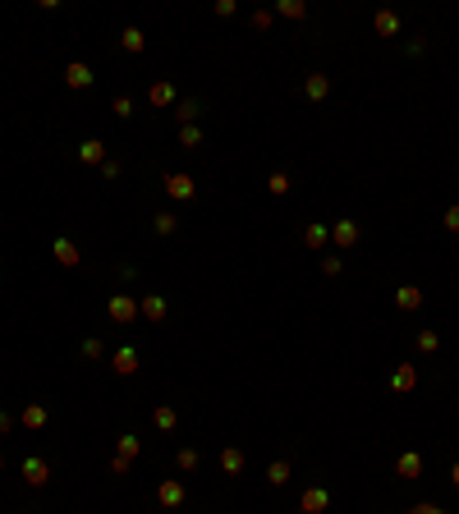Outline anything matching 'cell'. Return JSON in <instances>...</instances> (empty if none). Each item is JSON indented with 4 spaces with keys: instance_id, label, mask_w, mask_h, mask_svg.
I'll list each match as a JSON object with an SVG mask.
<instances>
[{
    "instance_id": "cell-6",
    "label": "cell",
    "mask_w": 459,
    "mask_h": 514,
    "mask_svg": "<svg viewBox=\"0 0 459 514\" xmlns=\"http://www.w3.org/2000/svg\"><path fill=\"white\" fill-rule=\"evenodd\" d=\"M165 312H170L165 294H142V298H138V317H147L152 326H156V322H165Z\"/></svg>"
},
{
    "instance_id": "cell-23",
    "label": "cell",
    "mask_w": 459,
    "mask_h": 514,
    "mask_svg": "<svg viewBox=\"0 0 459 514\" xmlns=\"http://www.w3.org/2000/svg\"><path fill=\"white\" fill-rule=\"evenodd\" d=\"M289 188H294V179L285 175V170H271V175H266V193H271V197H285Z\"/></svg>"
},
{
    "instance_id": "cell-31",
    "label": "cell",
    "mask_w": 459,
    "mask_h": 514,
    "mask_svg": "<svg viewBox=\"0 0 459 514\" xmlns=\"http://www.w3.org/2000/svg\"><path fill=\"white\" fill-rule=\"evenodd\" d=\"M83 358H92V363H97V358H106V345H101L97 335H92V340H83Z\"/></svg>"
},
{
    "instance_id": "cell-26",
    "label": "cell",
    "mask_w": 459,
    "mask_h": 514,
    "mask_svg": "<svg viewBox=\"0 0 459 514\" xmlns=\"http://www.w3.org/2000/svg\"><path fill=\"white\" fill-rule=\"evenodd\" d=\"M266 482H271V487H285V482H289V460H276L271 469H266Z\"/></svg>"
},
{
    "instance_id": "cell-17",
    "label": "cell",
    "mask_w": 459,
    "mask_h": 514,
    "mask_svg": "<svg viewBox=\"0 0 459 514\" xmlns=\"http://www.w3.org/2000/svg\"><path fill=\"white\" fill-rule=\"evenodd\" d=\"M391 386H395L400 395L414 391V386H418V368H414V363H400V368H395V377H391Z\"/></svg>"
},
{
    "instance_id": "cell-32",
    "label": "cell",
    "mask_w": 459,
    "mask_h": 514,
    "mask_svg": "<svg viewBox=\"0 0 459 514\" xmlns=\"http://www.w3.org/2000/svg\"><path fill=\"white\" fill-rule=\"evenodd\" d=\"M179 147H202V133H197V124L179 129Z\"/></svg>"
},
{
    "instance_id": "cell-37",
    "label": "cell",
    "mask_w": 459,
    "mask_h": 514,
    "mask_svg": "<svg viewBox=\"0 0 459 514\" xmlns=\"http://www.w3.org/2000/svg\"><path fill=\"white\" fill-rule=\"evenodd\" d=\"M129 469H133V460H124V455H115V460H110V473H115V478H124Z\"/></svg>"
},
{
    "instance_id": "cell-10",
    "label": "cell",
    "mask_w": 459,
    "mask_h": 514,
    "mask_svg": "<svg viewBox=\"0 0 459 514\" xmlns=\"http://www.w3.org/2000/svg\"><path fill=\"white\" fill-rule=\"evenodd\" d=\"M395 308H400V312H418V308H423V289H418V285H400V289H395Z\"/></svg>"
},
{
    "instance_id": "cell-19",
    "label": "cell",
    "mask_w": 459,
    "mask_h": 514,
    "mask_svg": "<svg viewBox=\"0 0 459 514\" xmlns=\"http://www.w3.org/2000/svg\"><path fill=\"white\" fill-rule=\"evenodd\" d=\"M326 239H331V225H303V248L322 252V248H326Z\"/></svg>"
},
{
    "instance_id": "cell-1",
    "label": "cell",
    "mask_w": 459,
    "mask_h": 514,
    "mask_svg": "<svg viewBox=\"0 0 459 514\" xmlns=\"http://www.w3.org/2000/svg\"><path fill=\"white\" fill-rule=\"evenodd\" d=\"M106 317H110V322H120V326H129V322L138 317V298H133V294H110Z\"/></svg>"
},
{
    "instance_id": "cell-2",
    "label": "cell",
    "mask_w": 459,
    "mask_h": 514,
    "mask_svg": "<svg viewBox=\"0 0 459 514\" xmlns=\"http://www.w3.org/2000/svg\"><path fill=\"white\" fill-rule=\"evenodd\" d=\"M161 188H165L170 197H175V202H193V193H197L193 175H179V170H175V175H165V179H161Z\"/></svg>"
},
{
    "instance_id": "cell-4",
    "label": "cell",
    "mask_w": 459,
    "mask_h": 514,
    "mask_svg": "<svg viewBox=\"0 0 459 514\" xmlns=\"http://www.w3.org/2000/svg\"><path fill=\"white\" fill-rule=\"evenodd\" d=\"M363 239V230H359V220H336V225H331V243H336L340 252L345 248H354V243Z\"/></svg>"
},
{
    "instance_id": "cell-20",
    "label": "cell",
    "mask_w": 459,
    "mask_h": 514,
    "mask_svg": "<svg viewBox=\"0 0 459 514\" xmlns=\"http://www.w3.org/2000/svg\"><path fill=\"white\" fill-rule=\"evenodd\" d=\"M197 115H202V101H175V120H179V129H188V124L197 120Z\"/></svg>"
},
{
    "instance_id": "cell-40",
    "label": "cell",
    "mask_w": 459,
    "mask_h": 514,
    "mask_svg": "<svg viewBox=\"0 0 459 514\" xmlns=\"http://www.w3.org/2000/svg\"><path fill=\"white\" fill-rule=\"evenodd\" d=\"M101 179H120V161H110V156H106V161H101Z\"/></svg>"
},
{
    "instance_id": "cell-39",
    "label": "cell",
    "mask_w": 459,
    "mask_h": 514,
    "mask_svg": "<svg viewBox=\"0 0 459 514\" xmlns=\"http://www.w3.org/2000/svg\"><path fill=\"white\" fill-rule=\"evenodd\" d=\"M271 19H276L271 10H257V14H253V28H257V33H262V28H271Z\"/></svg>"
},
{
    "instance_id": "cell-7",
    "label": "cell",
    "mask_w": 459,
    "mask_h": 514,
    "mask_svg": "<svg viewBox=\"0 0 459 514\" xmlns=\"http://www.w3.org/2000/svg\"><path fill=\"white\" fill-rule=\"evenodd\" d=\"M92 78H97V74H92L83 60H69V65H65V88L83 92V88H92Z\"/></svg>"
},
{
    "instance_id": "cell-3",
    "label": "cell",
    "mask_w": 459,
    "mask_h": 514,
    "mask_svg": "<svg viewBox=\"0 0 459 514\" xmlns=\"http://www.w3.org/2000/svg\"><path fill=\"white\" fill-rule=\"evenodd\" d=\"M184 482L179 478H165V482H156V501L165 505V510H179V505H184Z\"/></svg>"
},
{
    "instance_id": "cell-9",
    "label": "cell",
    "mask_w": 459,
    "mask_h": 514,
    "mask_svg": "<svg viewBox=\"0 0 459 514\" xmlns=\"http://www.w3.org/2000/svg\"><path fill=\"white\" fill-rule=\"evenodd\" d=\"M110 368H115L120 377H133L138 372V349H133V345H120V349L110 354Z\"/></svg>"
},
{
    "instance_id": "cell-15",
    "label": "cell",
    "mask_w": 459,
    "mask_h": 514,
    "mask_svg": "<svg viewBox=\"0 0 459 514\" xmlns=\"http://www.w3.org/2000/svg\"><path fill=\"white\" fill-rule=\"evenodd\" d=\"M243 464H248V460H243V450H239V446H225V450H220V473L239 478V473H243Z\"/></svg>"
},
{
    "instance_id": "cell-35",
    "label": "cell",
    "mask_w": 459,
    "mask_h": 514,
    "mask_svg": "<svg viewBox=\"0 0 459 514\" xmlns=\"http://www.w3.org/2000/svg\"><path fill=\"white\" fill-rule=\"evenodd\" d=\"M322 271H326V275H340V271H345V257H340V252H336V257H322Z\"/></svg>"
},
{
    "instance_id": "cell-43",
    "label": "cell",
    "mask_w": 459,
    "mask_h": 514,
    "mask_svg": "<svg viewBox=\"0 0 459 514\" xmlns=\"http://www.w3.org/2000/svg\"><path fill=\"white\" fill-rule=\"evenodd\" d=\"M0 473H5V450H0Z\"/></svg>"
},
{
    "instance_id": "cell-25",
    "label": "cell",
    "mask_w": 459,
    "mask_h": 514,
    "mask_svg": "<svg viewBox=\"0 0 459 514\" xmlns=\"http://www.w3.org/2000/svg\"><path fill=\"white\" fill-rule=\"evenodd\" d=\"M152 230L156 234H175L179 230V216H175V211H156V216H152Z\"/></svg>"
},
{
    "instance_id": "cell-14",
    "label": "cell",
    "mask_w": 459,
    "mask_h": 514,
    "mask_svg": "<svg viewBox=\"0 0 459 514\" xmlns=\"http://www.w3.org/2000/svg\"><path fill=\"white\" fill-rule=\"evenodd\" d=\"M78 161H83V165H101V161H106V142H101V138L78 142Z\"/></svg>"
},
{
    "instance_id": "cell-41",
    "label": "cell",
    "mask_w": 459,
    "mask_h": 514,
    "mask_svg": "<svg viewBox=\"0 0 459 514\" xmlns=\"http://www.w3.org/2000/svg\"><path fill=\"white\" fill-rule=\"evenodd\" d=\"M10 427H14V423H10V414H5V409H0V437H5V432H10Z\"/></svg>"
},
{
    "instance_id": "cell-21",
    "label": "cell",
    "mask_w": 459,
    "mask_h": 514,
    "mask_svg": "<svg viewBox=\"0 0 459 514\" xmlns=\"http://www.w3.org/2000/svg\"><path fill=\"white\" fill-rule=\"evenodd\" d=\"M175 423H179V414L170 405H156L152 409V427H156V432H175Z\"/></svg>"
},
{
    "instance_id": "cell-24",
    "label": "cell",
    "mask_w": 459,
    "mask_h": 514,
    "mask_svg": "<svg viewBox=\"0 0 459 514\" xmlns=\"http://www.w3.org/2000/svg\"><path fill=\"white\" fill-rule=\"evenodd\" d=\"M120 46H124V51H129V55H138L142 46H147V37H142V28H124V33H120Z\"/></svg>"
},
{
    "instance_id": "cell-18",
    "label": "cell",
    "mask_w": 459,
    "mask_h": 514,
    "mask_svg": "<svg viewBox=\"0 0 459 514\" xmlns=\"http://www.w3.org/2000/svg\"><path fill=\"white\" fill-rule=\"evenodd\" d=\"M372 28H377L382 37H395V33H400V14H395V10H377V14H372Z\"/></svg>"
},
{
    "instance_id": "cell-29",
    "label": "cell",
    "mask_w": 459,
    "mask_h": 514,
    "mask_svg": "<svg viewBox=\"0 0 459 514\" xmlns=\"http://www.w3.org/2000/svg\"><path fill=\"white\" fill-rule=\"evenodd\" d=\"M138 450H142V441L124 432V437H120V450H115V455H124V460H138Z\"/></svg>"
},
{
    "instance_id": "cell-11",
    "label": "cell",
    "mask_w": 459,
    "mask_h": 514,
    "mask_svg": "<svg viewBox=\"0 0 459 514\" xmlns=\"http://www.w3.org/2000/svg\"><path fill=\"white\" fill-rule=\"evenodd\" d=\"M51 252H55V262H60V266H78V262H83V252H78L74 239H55Z\"/></svg>"
},
{
    "instance_id": "cell-8",
    "label": "cell",
    "mask_w": 459,
    "mask_h": 514,
    "mask_svg": "<svg viewBox=\"0 0 459 514\" xmlns=\"http://www.w3.org/2000/svg\"><path fill=\"white\" fill-rule=\"evenodd\" d=\"M23 482H28V487H46V482H51V464L28 455V460H23Z\"/></svg>"
},
{
    "instance_id": "cell-22",
    "label": "cell",
    "mask_w": 459,
    "mask_h": 514,
    "mask_svg": "<svg viewBox=\"0 0 459 514\" xmlns=\"http://www.w3.org/2000/svg\"><path fill=\"white\" fill-rule=\"evenodd\" d=\"M147 101H152L156 110H161V106H175V88H170V83H152V88H147Z\"/></svg>"
},
{
    "instance_id": "cell-16",
    "label": "cell",
    "mask_w": 459,
    "mask_h": 514,
    "mask_svg": "<svg viewBox=\"0 0 459 514\" xmlns=\"http://www.w3.org/2000/svg\"><path fill=\"white\" fill-rule=\"evenodd\" d=\"M46 418H51V414H46V405H23L19 423L28 427V432H42V427H46Z\"/></svg>"
},
{
    "instance_id": "cell-5",
    "label": "cell",
    "mask_w": 459,
    "mask_h": 514,
    "mask_svg": "<svg viewBox=\"0 0 459 514\" xmlns=\"http://www.w3.org/2000/svg\"><path fill=\"white\" fill-rule=\"evenodd\" d=\"M326 505H331L326 487H308V492L299 496V514H326Z\"/></svg>"
},
{
    "instance_id": "cell-34",
    "label": "cell",
    "mask_w": 459,
    "mask_h": 514,
    "mask_svg": "<svg viewBox=\"0 0 459 514\" xmlns=\"http://www.w3.org/2000/svg\"><path fill=\"white\" fill-rule=\"evenodd\" d=\"M110 110H115L120 120H129V115H133V101L129 97H115V101H110Z\"/></svg>"
},
{
    "instance_id": "cell-33",
    "label": "cell",
    "mask_w": 459,
    "mask_h": 514,
    "mask_svg": "<svg viewBox=\"0 0 459 514\" xmlns=\"http://www.w3.org/2000/svg\"><path fill=\"white\" fill-rule=\"evenodd\" d=\"M441 225H446L450 234H459V202H450V207H446V216H441Z\"/></svg>"
},
{
    "instance_id": "cell-30",
    "label": "cell",
    "mask_w": 459,
    "mask_h": 514,
    "mask_svg": "<svg viewBox=\"0 0 459 514\" xmlns=\"http://www.w3.org/2000/svg\"><path fill=\"white\" fill-rule=\"evenodd\" d=\"M418 349H423V354H437L441 349V335H437V331H418Z\"/></svg>"
},
{
    "instance_id": "cell-42",
    "label": "cell",
    "mask_w": 459,
    "mask_h": 514,
    "mask_svg": "<svg viewBox=\"0 0 459 514\" xmlns=\"http://www.w3.org/2000/svg\"><path fill=\"white\" fill-rule=\"evenodd\" d=\"M450 482H455V487H459V460L450 464Z\"/></svg>"
},
{
    "instance_id": "cell-12",
    "label": "cell",
    "mask_w": 459,
    "mask_h": 514,
    "mask_svg": "<svg viewBox=\"0 0 459 514\" xmlns=\"http://www.w3.org/2000/svg\"><path fill=\"white\" fill-rule=\"evenodd\" d=\"M303 97L308 101H326L331 97V78L326 74H308L303 78Z\"/></svg>"
},
{
    "instance_id": "cell-28",
    "label": "cell",
    "mask_w": 459,
    "mask_h": 514,
    "mask_svg": "<svg viewBox=\"0 0 459 514\" xmlns=\"http://www.w3.org/2000/svg\"><path fill=\"white\" fill-rule=\"evenodd\" d=\"M175 464H179V473H193L197 469V464H202V455H197V450H179V455H175Z\"/></svg>"
},
{
    "instance_id": "cell-36",
    "label": "cell",
    "mask_w": 459,
    "mask_h": 514,
    "mask_svg": "<svg viewBox=\"0 0 459 514\" xmlns=\"http://www.w3.org/2000/svg\"><path fill=\"white\" fill-rule=\"evenodd\" d=\"M405 514H446V510H441V505H432V501H418V505H409Z\"/></svg>"
},
{
    "instance_id": "cell-13",
    "label": "cell",
    "mask_w": 459,
    "mask_h": 514,
    "mask_svg": "<svg viewBox=\"0 0 459 514\" xmlns=\"http://www.w3.org/2000/svg\"><path fill=\"white\" fill-rule=\"evenodd\" d=\"M395 473H400V478H423V455H418V450H405V455L395 460Z\"/></svg>"
},
{
    "instance_id": "cell-27",
    "label": "cell",
    "mask_w": 459,
    "mask_h": 514,
    "mask_svg": "<svg viewBox=\"0 0 459 514\" xmlns=\"http://www.w3.org/2000/svg\"><path fill=\"white\" fill-rule=\"evenodd\" d=\"M276 14H285V19H308V5H303V0H280Z\"/></svg>"
},
{
    "instance_id": "cell-38",
    "label": "cell",
    "mask_w": 459,
    "mask_h": 514,
    "mask_svg": "<svg viewBox=\"0 0 459 514\" xmlns=\"http://www.w3.org/2000/svg\"><path fill=\"white\" fill-rule=\"evenodd\" d=\"M234 10H239L234 0H216V19H234Z\"/></svg>"
}]
</instances>
